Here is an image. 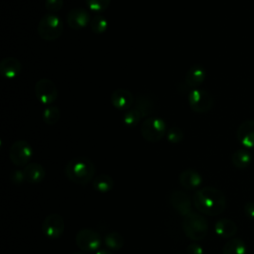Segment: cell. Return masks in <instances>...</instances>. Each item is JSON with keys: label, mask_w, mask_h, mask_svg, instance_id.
<instances>
[{"label": "cell", "mask_w": 254, "mask_h": 254, "mask_svg": "<svg viewBox=\"0 0 254 254\" xmlns=\"http://www.w3.org/2000/svg\"><path fill=\"white\" fill-rule=\"evenodd\" d=\"M193 205L201 213L216 216L226 209V197L224 193L214 187H204L195 191Z\"/></svg>", "instance_id": "cell-1"}, {"label": "cell", "mask_w": 254, "mask_h": 254, "mask_svg": "<svg viewBox=\"0 0 254 254\" xmlns=\"http://www.w3.org/2000/svg\"><path fill=\"white\" fill-rule=\"evenodd\" d=\"M66 177L78 185H86L93 180L95 166L87 157H75L69 160L64 169Z\"/></svg>", "instance_id": "cell-2"}, {"label": "cell", "mask_w": 254, "mask_h": 254, "mask_svg": "<svg viewBox=\"0 0 254 254\" xmlns=\"http://www.w3.org/2000/svg\"><path fill=\"white\" fill-rule=\"evenodd\" d=\"M182 226L185 235L193 241L202 240L208 233L207 220L195 212L184 216Z\"/></svg>", "instance_id": "cell-3"}, {"label": "cell", "mask_w": 254, "mask_h": 254, "mask_svg": "<svg viewBox=\"0 0 254 254\" xmlns=\"http://www.w3.org/2000/svg\"><path fill=\"white\" fill-rule=\"evenodd\" d=\"M64 25L61 18L54 13H46L39 21L37 32L44 41H55L62 35Z\"/></svg>", "instance_id": "cell-4"}, {"label": "cell", "mask_w": 254, "mask_h": 254, "mask_svg": "<svg viewBox=\"0 0 254 254\" xmlns=\"http://www.w3.org/2000/svg\"><path fill=\"white\" fill-rule=\"evenodd\" d=\"M141 135L142 137L151 143L160 141L167 134L166 122L159 117L150 116L143 121L141 124Z\"/></svg>", "instance_id": "cell-5"}, {"label": "cell", "mask_w": 254, "mask_h": 254, "mask_svg": "<svg viewBox=\"0 0 254 254\" xmlns=\"http://www.w3.org/2000/svg\"><path fill=\"white\" fill-rule=\"evenodd\" d=\"M190 108L196 113H207L214 106L213 96L204 89H191L188 95Z\"/></svg>", "instance_id": "cell-6"}, {"label": "cell", "mask_w": 254, "mask_h": 254, "mask_svg": "<svg viewBox=\"0 0 254 254\" xmlns=\"http://www.w3.org/2000/svg\"><path fill=\"white\" fill-rule=\"evenodd\" d=\"M75 243L83 252H94L102 244V238L98 232L90 228L80 229L75 235Z\"/></svg>", "instance_id": "cell-7"}, {"label": "cell", "mask_w": 254, "mask_h": 254, "mask_svg": "<svg viewBox=\"0 0 254 254\" xmlns=\"http://www.w3.org/2000/svg\"><path fill=\"white\" fill-rule=\"evenodd\" d=\"M32 156L33 149L25 140H17L10 147L9 158L15 166L25 167L29 164Z\"/></svg>", "instance_id": "cell-8"}, {"label": "cell", "mask_w": 254, "mask_h": 254, "mask_svg": "<svg viewBox=\"0 0 254 254\" xmlns=\"http://www.w3.org/2000/svg\"><path fill=\"white\" fill-rule=\"evenodd\" d=\"M35 94L40 102L51 105L58 98V89L52 80L41 78L35 84Z\"/></svg>", "instance_id": "cell-9"}, {"label": "cell", "mask_w": 254, "mask_h": 254, "mask_svg": "<svg viewBox=\"0 0 254 254\" xmlns=\"http://www.w3.org/2000/svg\"><path fill=\"white\" fill-rule=\"evenodd\" d=\"M42 231L49 239H57L64 231V221L59 214L52 213L45 217L42 223Z\"/></svg>", "instance_id": "cell-10"}, {"label": "cell", "mask_w": 254, "mask_h": 254, "mask_svg": "<svg viewBox=\"0 0 254 254\" xmlns=\"http://www.w3.org/2000/svg\"><path fill=\"white\" fill-rule=\"evenodd\" d=\"M170 203L172 207L182 216H186L193 212L190 196L181 190H175L171 193Z\"/></svg>", "instance_id": "cell-11"}, {"label": "cell", "mask_w": 254, "mask_h": 254, "mask_svg": "<svg viewBox=\"0 0 254 254\" xmlns=\"http://www.w3.org/2000/svg\"><path fill=\"white\" fill-rule=\"evenodd\" d=\"M91 17L89 12L84 8H73L66 16L67 25L73 30H80L90 24Z\"/></svg>", "instance_id": "cell-12"}, {"label": "cell", "mask_w": 254, "mask_h": 254, "mask_svg": "<svg viewBox=\"0 0 254 254\" xmlns=\"http://www.w3.org/2000/svg\"><path fill=\"white\" fill-rule=\"evenodd\" d=\"M236 138L243 147L254 148V119L245 120L238 126Z\"/></svg>", "instance_id": "cell-13"}, {"label": "cell", "mask_w": 254, "mask_h": 254, "mask_svg": "<svg viewBox=\"0 0 254 254\" xmlns=\"http://www.w3.org/2000/svg\"><path fill=\"white\" fill-rule=\"evenodd\" d=\"M206 78V70L202 65L194 64L190 66L185 75V83L188 87L196 89L198 88Z\"/></svg>", "instance_id": "cell-14"}, {"label": "cell", "mask_w": 254, "mask_h": 254, "mask_svg": "<svg viewBox=\"0 0 254 254\" xmlns=\"http://www.w3.org/2000/svg\"><path fill=\"white\" fill-rule=\"evenodd\" d=\"M111 104L119 110H128L134 103L133 94L124 88H118L111 93Z\"/></svg>", "instance_id": "cell-15"}, {"label": "cell", "mask_w": 254, "mask_h": 254, "mask_svg": "<svg viewBox=\"0 0 254 254\" xmlns=\"http://www.w3.org/2000/svg\"><path fill=\"white\" fill-rule=\"evenodd\" d=\"M21 70L22 64L17 58L6 57L0 62V73L5 78H15L20 74Z\"/></svg>", "instance_id": "cell-16"}, {"label": "cell", "mask_w": 254, "mask_h": 254, "mask_svg": "<svg viewBox=\"0 0 254 254\" xmlns=\"http://www.w3.org/2000/svg\"><path fill=\"white\" fill-rule=\"evenodd\" d=\"M179 182L183 188L187 190H193L200 186L202 183V178L196 170L189 168L181 172L179 176Z\"/></svg>", "instance_id": "cell-17"}, {"label": "cell", "mask_w": 254, "mask_h": 254, "mask_svg": "<svg viewBox=\"0 0 254 254\" xmlns=\"http://www.w3.org/2000/svg\"><path fill=\"white\" fill-rule=\"evenodd\" d=\"M25 181L30 184H39L46 177V171L44 167L38 163H29L23 169Z\"/></svg>", "instance_id": "cell-18"}, {"label": "cell", "mask_w": 254, "mask_h": 254, "mask_svg": "<svg viewBox=\"0 0 254 254\" xmlns=\"http://www.w3.org/2000/svg\"><path fill=\"white\" fill-rule=\"evenodd\" d=\"M134 102H135L134 108H136L140 112L142 117L151 116L156 109L155 100L148 94L138 95Z\"/></svg>", "instance_id": "cell-19"}, {"label": "cell", "mask_w": 254, "mask_h": 254, "mask_svg": "<svg viewBox=\"0 0 254 254\" xmlns=\"http://www.w3.org/2000/svg\"><path fill=\"white\" fill-rule=\"evenodd\" d=\"M214 231L221 238H231L237 232V225L231 219L221 218L214 224Z\"/></svg>", "instance_id": "cell-20"}, {"label": "cell", "mask_w": 254, "mask_h": 254, "mask_svg": "<svg viewBox=\"0 0 254 254\" xmlns=\"http://www.w3.org/2000/svg\"><path fill=\"white\" fill-rule=\"evenodd\" d=\"M252 161V155L245 149L236 150L231 155V163L237 169L247 168Z\"/></svg>", "instance_id": "cell-21"}, {"label": "cell", "mask_w": 254, "mask_h": 254, "mask_svg": "<svg viewBox=\"0 0 254 254\" xmlns=\"http://www.w3.org/2000/svg\"><path fill=\"white\" fill-rule=\"evenodd\" d=\"M247 247L240 238L229 239L222 248V254H246Z\"/></svg>", "instance_id": "cell-22"}, {"label": "cell", "mask_w": 254, "mask_h": 254, "mask_svg": "<svg viewBox=\"0 0 254 254\" xmlns=\"http://www.w3.org/2000/svg\"><path fill=\"white\" fill-rule=\"evenodd\" d=\"M92 186L98 192H108L113 188V179L107 174H100L93 179Z\"/></svg>", "instance_id": "cell-23"}, {"label": "cell", "mask_w": 254, "mask_h": 254, "mask_svg": "<svg viewBox=\"0 0 254 254\" xmlns=\"http://www.w3.org/2000/svg\"><path fill=\"white\" fill-rule=\"evenodd\" d=\"M103 242L107 248L111 250H119L124 245V238L120 233L112 231L105 235Z\"/></svg>", "instance_id": "cell-24"}, {"label": "cell", "mask_w": 254, "mask_h": 254, "mask_svg": "<svg viewBox=\"0 0 254 254\" xmlns=\"http://www.w3.org/2000/svg\"><path fill=\"white\" fill-rule=\"evenodd\" d=\"M89 26L93 33L100 35V34H103L104 32H106V30L108 28V21L103 15L96 14L93 18H91Z\"/></svg>", "instance_id": "cell-25"}, {"label": "cell", "mask_w": 254, "mask_h": 254, "mask_svg": "<svg viewBox=\"0 0 254 254\" xmlns=\"http://www.w3.org/2000/svg\"><path fill=\"white\" fill-rule=\"evenodd\" d=\"M60 109L54 105H48L43 111V120L47 125H55L60 119Z\"/></svg>", "instance_id": "cell-26"}, {"label": "cell", "mask_w": 254, "mask_h": 254, "mask_svg": "<svg viewBox=\"0 0 254 254\" xmlns=\"http://www.w3.org/2000/svg\"><path fill=\"white\" fill-rule=\"evenodd\" d=\"M141 118L142 116L136 108H130L123 114V123L128 127H134L140 122Z\"/></svg>", "instance_id": "cell-27"}, {"label": "cell", "mask_w": 254, "mask_h": 254, "mask_svg": "<svg viewBox=\"0 0 254 254\" xmlns=\"http://www.w3.org/2000/svg\"><path fill=\"white\" fill-rule=\"evenodd\" d=\"M110 1L111 0H85L88 9L97 14L104 12L109 7Z\"/></svg>", "instance_id": "cell-28"}, {"label": "cell", "mask_w": 254, "mask_h": 254, "mask_svg": "<svg viewBox=\"0 0 254 254\" xmlns=\"http://www.w3.org/2000/svg\"><path fill=\"white\" fill-rule=\"evenodd\" d=\"M166 136L170 143L177 144L184 139V132L180 127L174 126V127H171L170 129H168Z\"/></svg>", "instance_id": "cell-29"}, {"label": "cell", "mask_w": 254, "mask_h": 254, "mask_svg": "<svg viewBox=\"0 0 254 254\" xmlns=\"http://www.w3.org/2000/svg\"><path fill=\"white\" fill-rule=\"evenodd\" d=\"M64 0H45V8L48 13H56L62 9Z\"/></svg>", "instance_id": "cell-30"}, {"label": "cell", "mask_w": 254, "mask_h": 254, "mask_svg": "<svg viewBox=\"0 0 254 254\" xmlns=\"http://www.w3.org/2000/svg\"><path fill=\"white\" fill-rule=\"evenodd\" d=\"M187 254H203V249L197 243H191L187 247Z\"/></svg>", "instance_id": "cell-31"}, {"label": "cell", "mask_w": 254, "mask_h": 254, "mask_svg": "<svg viewBox=\"0 0 254 254\" xmlns=\"http://www.w3.org/2000/svg\"><path fill=\"white\" fill-rule=\"evenodd\" d=\"M244 213L246 217L254 220V202L249 201L244 205Z\"/></svg>", "instance_id": "cell-32"}, {"label": "cell", "mask_w": 254, "mask_h": 254, "mask_svg": "<svg viewBox=\"0 0 254 254\" xmlns=\"http://www.w3.org/2000/svg\"><path fill=\"white\" fill-rule=\"evenodd\" d=\"M95 254H112L110 251L106 250V249H98Z\"/></svg>", "instance_id": "cell-33"}, {"label": "cell", "mask_w": 254, "mask_h": 254, "mask_svg": "<svg viewBox=\"0 0 254 254\" xmlns=\"http://www.w3.org/2000/svg\"><path fill=\"white\" fill-rule=\"evenodd\" d=\"M72 254H85L84 252H74V253H72Z\"/></svg>", "instance_id": "cell-34"}]
</instances>
